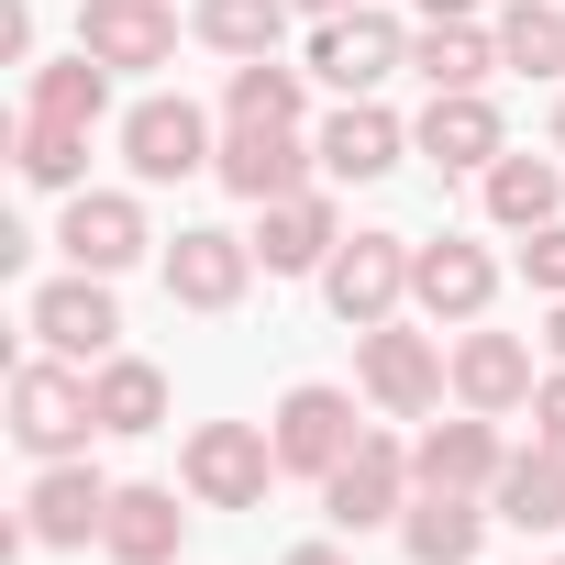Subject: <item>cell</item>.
<instances>
[{
	"label": "cell",
	"mask_w": 565,
	"mask_h": 565,
	"mask_svg": "<svg viewBox=\"0 0 565 565\" xmlns=\"http://www.w3.org/2000/svg\"><path fill=\"white\" fill-rule=\"evenodd\" d=\"M444 178L455 167H499L510 145H499V111H488V89H433V111H422V134H411Z\"/></svg>",
	"instance_id": "cell-17"
},
{
	"label": "cell",
	"mask_w": 565,
	"mask_h": 565,
	"mask_svg": "<svg viewBox=\"0 0 565 565\" xmlns=\"http://www.w3.org/2000/svg\"><path fill=\"white\" fill-rule=\"evenodd\" d=\"M554 565H565V554H554Z\"/></svg>",
	"instance_id": "cell-39"
},
{
	"label": "cell",
	"mask_w": 565,
	"mask_h": 565,
	"mask_svg": "<svg viewBox=\"0 0 565 565\" xmlns=\"http://www.w3.org/2000/svg\"><path fill=\"white\" fill-rule=\"evenodd\" d=\"M554 145H565V111H554Z\"/></svg>",
	"instance_id": "cell-38"
},
{
	"label": "cell",
	"mask_w": 565,
	"mask_h": 565,
	"mask_svg": "<svg viewBox=\"0 0 565 565\" xmlns=\"http://www.w3.org/2000/svg\"><path fill=\"white\" fill-rule=\"evenodd\" d=\"M244 277H255V244L222 233V222H189V233L167 244V300H178V311H233Z\"/></svg>",
	"instance_id": "cell-5"
},
{
	"label": "cell",
	"mask_w": 565,
	"mask_h": 565,
	"mask_svg": "<svg viewBox=\"0 0 565 565\" xmlns=\"http://www.w3.org/2000/svg\"><path fill=\"white\" fill-rule=\"evenodd\" d=\"M532 433H543V444H554V455H565V366H554V377H543V388H532Z\"/></svg>",
	"instance_id": "cell-33"
},
{
	"label": "cell",
	"mask_w": 565,
	"mask_h": 565,
	"mask_svg": "<svg viewBox=\"0 0 565 565\" xmlns=\"http://www.w3.org/2000/svg\"><path fill=\"white\" fill-rule=\"evenodd\" d=\"M23 322H34V344H45V355H78V366L122 344V311H111V289H100L89 266H78V277H56V289H34V311H23Z\"/></svg>",
	"instance_id": "cell-9"
},
{
	"label": "cell",
	"mask_w": 565,
	"mask_h": 565,
	"mask_svg": "<svg viewBox=\"0 0 565 565\" xmlns=\"http://www.w3.org/2000/svg\"><path fill=\"white\" fill-rule=\"evenodd\" d=\"M554 211H565V167H554V156H499V167H488V222L532 233V222H554Z\"/></svg>",
	"instance_id": "cell-24"
},
{
	"label": "cell",
	"mask_w": 565,
	"mask_h": 565,
	"mask_svg": "<svg viewBox=\"0 0 565 565\" xmlns=\"http://www.w3.org/2000/svg\"><path fill=\"white\" fill-rule=\"evenodd\" d=\"M399 56H411V34H399L388 12H366V0H355V12H333V23H322V45H311V67H322L344 100H366Z\"/></svg>",
	"instance_id": "cell-13"
},
{
	"label": "cell",
	"mask_w": 565,
	"mask_h": 565,
	"mask_svg": "<svg viewBox=\"0 0 565 565\" xmlns=\"http://www.w3.org/2000/svg\"><path fill=\"white\" fill-rule=\"evenodd\" d=\"M333 244H344L333 200H322V189H289V200H266V233H255V266H266V277H311V266H333Z\"/></svg>",
	"instance_id": "cell-15"
},
{
	"label": "cell",
	"mask_w": 565,
	"mask_h": 565,
	"mask_svg": "<svg viewBox=\"0 0 565 565\" xmlns=\"http://www.w3.org/2000/svg\"><path fill=\"white\" fill-rule=\"evenodd\" d=\"M56 244H67V266L122 277L156 233H145V200H134V189H78V200H67V222H56Z\"/></svg>",
	"instance_id": "cell-8"
},
{
	"label": "cell",
	"mask_w": 565,
	"mask_h": 565,
	"mask_svg": "<svg viewBox=\"0 0 565 565\" xmlns=\"http://www.w3.org/2000/svg\"><path fill=\"white\" fill-rule=\"evenodd\" d=\"M422 12H433V23H466V12H477V0H422Z\"/></svg>",
	"instance_id": "cell-35"
},
{
	"label": "cell",
	"mask_w": 565,
	"mask_h": 565,
	"mask_svg": "<svg viewBox=\"0 0 565 565\" xmlns=\"http://www.w3.org/2000/svg\"><path fill=\"white\" fill-rule=\"evenodd\" d=\"M499 67H521V78L565 67V12H554V0H510V12H499Z\"/></svg>",
	"instance_id": "cell-30"
},
{
	"label": "cell",
	"mask_w": 565,
	"mask_h": 565,
	"mask_svg": "<svg viewBox=\"0 0 565 565\" xmlns=\"http://www.w3.org/2000/svg\"><path fill=\"white\" fill-rule=\"evenodd\" d=\"M78 167H89V134H67V122H23V178H34V189H78Z\"/></svg>",
	"instance_id": "cell-31"
},
{
	"label": "cell",
	"mask_w": 565,
	"mask_h": 565,
	"mask_svg": "<svg viewBox=\"0 0 565 565\" xmlns=\"http://www.w3.org/2000/svg\"><path fill=\"white\" fill-rule=\"evenodd\" d=\"M411 255H422V244H399V233H344L333 266H322V300H333L355 333H377V322L411 300Z\"/></svg>",
	"instance_id": "cell-3"
},
{
	"label": "cell",
	"mask_w": 565,
	"mask_h": 565,
	"mask_svg": "<svg viewBox=\"0 0 565 565\" xmlns=\"http://www.w3.org/2000/svg\"><path fill=\"white\" fill-rule=\"evenodd\" d=\"M78 45H89L100 67H167V56H178V12H167V0H89V12H78Z\"/></svg>",
	"instance_id": "cell-16"
},
{
	"label": "cell",
	"mask_w": 565,
	"mask_h": 565,
	"mask_svg": "<svg viewBox=\"0 0 565 565\" xmlns=\"http://www.w3.org/2000/svg\"><path fill=\"white\" fill-rule=\"evenodd\" d=\"M499 433H488V411L477 422H433L422 444H411V488H499Z\"/></svg>",
	"instance_id": "cell-19"
},
{
	"label": "cell",
	"mask_w": 565,
	"mask_h": 565,
	"mask_svg": "<svg viewBox=\"0 0 565 565\" xmlns=\"http://www.w3.org/2000/svg\"><path fill=\"white\" fill-rule=\"evenodd\" d=\"M277 565H344V554L333 543H300V554H277Z\"/></svg>",
	"instance_id": "cell-34"
},
{
	"label": "cell",
	"mask_w": 565,
	"mask_h": 565,
	"mask_svg": "<svg viewBox=\"0 0 565 565\" xmlns=\"http://www.w3.org/2000/svg\"><path fill=\"white\" fill-rule=\"evenodd\" d=\"M411 300H422L433 322H477V311L499 300V266H488V244H466V233L422 244V255H411Z\"/></svg>",
	"instance_id": "cell-14"
},
{
	"label": "cell",
	"mask_w": 565,
	"mask_h": 565,
	"mask_svg": "<svg viewBox=\"0 0 565 565\" xmlns=\"http://www.w3.org/2000/svg\"><path fill=\"white\" fill-rule=\"evenodd\" d=\"M178 532H189L178 488H111V521H100V543H111L122 565H167V554H178Z\"/></svg>",
	"instance_id": "cell-21"
},
{
	"label": "cell",
	"mask_w": 565,
	"mask_h": 565,
	"mask_svg": "<svg viewBox=\"0 0 565 565\" xmlns=\"http://www.w3.org/2000/svg\"><path fill=\"white\" fill-rule=\"evenodd\" d=\"M289 12H300V0H200V45H222V56H277Z\"/></svg>",
	"instance_id": "cell-28"
},
{
	"label": "cell",
	"mask_w": 565,
	"mask_h": 565,
	"mask_svg": "<svg viewBox=\"0 0 565 565\" xmlns=\"http://www.w3.org/2000/svg\"><path fill=\"white\" fill-rule=\"evenodd\" d=\"M554 355H565V300H554Z\"/></svg>",
	"instance_id": "cell-37"
},
{
	"label": "cell",
	"mask_w": 565,
	"mask_h": 565,
	"mask_svg": "<svg viewBox=\"0 0 565 565\" xmlns=\"http://www.w3.org/2000/svg\"><path fill=\"white\" fill-rule=\"evenodd\" d=\"M532 388H543V377H532V344H521V333H466V344H455V399H466V411L499 422V411H521Z\"/></svg>",
	"instance_id": "cell-18"
},
{
	"label": "cell",
	"mask_w": 565,
	"mask_h": 565,
	"mask_svg": "<svg viewBox=\"0 0 565 565\" xmlns=\"http://www.w3.org/2000/svg\"><path fill=\"white\" fill-rule=\"evenodd\" d=\"M355 366H366V399H377L388 422H422V411L444 399V355H433V333H399V322H377Z\"/></svg>",
	"instance_id": "cell-10"
},
{
	"label": "cell",
	"mask_w": 565,
	"mask_h": 565,
	"mask_svg": "<svg viewBox=\"0 0 565 565\" xmlns=\"http://www.w3.org/2000/svg\"><path fill=\"white\" fill-rule=\"evenodd\" d=\"M311 156L322 145H300V134H266V122H233V145L211 156V178L233 189V200H289V189H311Z\"/></svg>",
	"instance_id": "cell-12"
},
{
	"label": "cell",
	"mask_w": 565,
	"mask_h": 565,
	"mask_svg": "<svg viewBox=\"0 0 565 565\" xmlns=\"http://www.w3.org/2000/svg\"><path fill=\"white\" fill-rule=\"evenodd\" d=\"M100 521H111V477L100 466H78V455H56L45 477H34V499H23V532L34 543H100Z\"/></svg>",
	"instance_id": "cell-11"
},
{
	"label": "cell",
	"mask_w": 565,
	"mask_h": 565,
	"mask_svg": "<svg viewBox=\"0 0 565 565\" xmlns=\"http://www.w3.org/2000/svg\"><path fill=\"white\" fill-rule=\"evenodd\" d=\"M399 145H411V134H399L377 100H344V111L322 122V167H333V178H388V167H399Z\"/></svg>",
	"instance_id": "cell-23"
},
{
	"label": "cell",
	"mask_w": 565,
	"mask_h": 565,
	"mask_svg": "<svg viewBox=\"0 0 565 565\" xmlns=\"http://www.w3.org/2000/svg\"><path fill=\"white\" fill-rule=\"evenodd\" d=\"M355 433H366V422H355V399H344V388H322V377L277 399V466H289V477H333V466L355 455Z\"/></svg>",
	"instance_id": "cell-6"
},
{
	"label": "cell",
	"mask_w": 565,
	"mask_h": 565,
	"mask_svg": "<svg viewBox=\"0 0 565 565\" xmlns=\"http://www.w3.org/2000/svg\"><path fill=\"white\" fill-rule=\"evenodd\" d=\"M122 156H134V178H156V189H167V178H200V167H211L200 100H167V89L134 100V111H122Z\"/></svg>",
	"instance_id": "cell-7"
},
{
	"label": "cell",
	"mask_w": 565,
	"mask_h": 565,
	"mask_svg": "<svg viewBox=\"0 0 565 565\" xmlns=\"http://www.w3.org/2000/svg\"><path fill=\"white\" fill-rule=\"evenodd\" d=\"M521 277L543 300H565V222H532V244H521Z\"/></svg>",
	"instance_id": "cell-32"
},
{
	"label": "cell",
	"mask_w": 565,
	"mask_h": 565,
	"mask_svg": "<svg viewBox=\"0 0 565 565\" xmlns=\"http://www.w3.org/2000/svg\"><path fill=\"white\" fill-rule=\"evenodd\" d=\"M411 67H422L433 89H488V67H499V34H477V23H433V34L411 45Z\"/></svg>",
	"instance_id": "cell-29"
},
{
	"label": "cell",
	"mask_w": 565,
	"mask_h": 565,
	"mask_svg": "<svg viewBox=\"0 0 565 565\" xmlns=\"http://www.w3.org/2000/svg\"><path fill=\"white\" fill-rule=\"evenodd\" d=\"M12 433H23V455H78L89 433H100V399H89V377H67V355H34V366H12Z\"/></svg>",
	"instance_id": "cell-1"
},
{
	"label": "cell",
	"mask_w": 565,
	"mask_h": 565,
	"mask_svg": "<svg viewBox=\"0 0 565 565\" xmlns=\"http://www.w3.org/2000/svg\"><path fill=\"white\" fill-rule=\"evenodd\" d=\"M488 499H499V521H510V532H565V455H554V444L510 455Z\"/></svg>",
	"instance_id": "cell-22"
},
{
	"label": "cell",
	"mask_w": 565,
	"mask_h": 565,
	"mask_svg": "<svg viewBox=\"0 0 565 565\" xmlns=\"http://www.w3.org/2000/svg\"><path fill=\"white\" fill-rule=\"evenodd\" d=\"M399 499H411V455H399L388 433H355V455L322 477L333 532H377V521H399Z\"/></svg>",
	"instance_id": "cell-4"
},
{
	"label": "cell",
	"mask_w": 565,
	"mask_h": 565,
	"mask_svg": "<svg viewBox=\"0 0 565 565\" xmlns=\"http://www.w3.org/2000/svg\"><path fill=\"white\" fill-rule=\"evenodd\" d=\"M477 532H488L477 488H422V499L399 510V543H411V565H477Z\"/></svg>",
	"instance_id": "cell-20"
},
{
	"label": "cell",
	"mask_w": 565,
	"mask_h": 565,
	"mask_svg": "<svg viewBox=\"0 0 565 565\" xmlns=\"http://www.w3.org/2000/svg\"><path fill=\"white\" fill-rule=\"evenodd\" d=\"M89 399H100V433H156V422H167V377H156L145 355H100Z\"/></svg>",
	"instance_id": "cell-26"
},
{
	"label": "cell",
	"mask_w": 565,
	"mask_h": 565,
	"mask_svg": "<svg viewBox=\"0 0 565 565\" xmlns=\"http://www.w3.org/2000/svg\"><path fill=\"white\" fill-rule=\"evenodd\" d=\"M100 111H111V67H100L89 45H78L67 67H34V122H67V134H89Z\"/></svg>",
	"instance_id": "cell-25"
},
{
	"label": "cell",
	"mask_w": 565,
	"mask_h": 565,
	"mask_svg": "<svg viewBox=\"0 0 565 565\" xmlns=\"http://www.w3.org/2000/svg\"><path fill=\"white\" fill-rule=\"evenodd\" d=\"M178 477H189L200 510H255L266 477H277V433H255V422H200L189 455H178Z\"/></svg>",
	"instance_id": "cell-2"
},
{
	"label": "cell",
	"mask_w": 565,
	"mask_h": 565,
	"mask_svg": "<svg viewBox=\"0 0 565 565\" xmlns=\"http://www.w3.org/2000/svg\"><path fill=\"white\" fill-rule=\"evenodd\" d=\"M233 122H266V134H300V67H277V56H244L233 89H222Z\"/></svg>",
	"instance_id": "cell-27"
},
{
	"label": "cell",
	"mask_w": 565,
	"mask_h": 565,
	"mask_svg": "<svg viewBox=\"0 0 565 565\" xmlns=\"http://www.w3.org/2000/svg\"><path fill=\"white\" fill-rule=\"evenodd\" d=\"M300 12H322V23H333V12H355V0H300Z\"/></svg>",
	"instance_id": "cell-36"
}]
</instances>
